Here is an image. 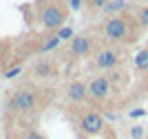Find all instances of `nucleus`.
Masks as SVG:
<instances>
[{
	"instance_id": "obj_1",
	"label": "nucleus",
	"mask_w": 148,
	"mask_h": 139,
	"mask_svg": "<svg viewBox=\"0 0 148 139\" xmlns=\"http://www.w3.org/2000/svg\"><path fill=\"white\" fill-rule=\"evenodd\" d=\"M38 104H40V91H36V88H20L9 97V110L18 113V115L31 113Z\"/></svg>"
},
{
	"instance_id": "obj_2",
	"label": "nucleus",
	"mask_w": 148,
	"mask_h": 139,
	"mask_svg": "<svg viewBox=\"0 0 148 139\" xmlns=\"http://www.w3.org/2000/svg\"><path fill=\"white\" fill-rule=\"evenodd\" d=\"M40 20H42L44 29L49 31H58L62 24L66 22V9L60 2H47L40 9Z\"/></svg>"
},
{
	"instance_id": "obj_3",
	"label": "nucleus",
	"mask_w": 148,
	"mask_h": 139,
	"mask_svg": "<svg viewBox=\"0 0 148 139\" xmlns=\"http://www.w3.org/2000/svg\"><path fill=\"white\" fill-rule=\"evenodd\" d=\"M102 31H104V36L108 38V40H113V42H124V40H128V36H130L128 20L119 18V16L108 18L104 22V27H102Z\"/></svg>"
},
{
	"instance_id": "obj_4",
	"label": "nucleus",
	"mask_w": 148,
	"mask_h": 139,
	"mask_svg": "<svg viewBox=\"0 0 148 139\" xmlns=\"http://www.w3.org/2000/svg\"><path fill=\"white\" fill-rule=\"evenodd\" d=\"M80 128H82V133L88 135V137L99 135L104 130V117L99 113H95V110H88V113H84L80 117Z\"/></svg>"
},
{
	"instance_id": "obj_5",
	"label": "nucleus",
	"mask_w": 148,
	"mask_h": 139,
	"mask_svg": "<svg viewBox=\"0 0 148 139\" xmlns=\"http://www.w3.org/2000/svg\"><path fill=\"white\" fill-rule=\"evenodd\" d=\"M108 93H111V79L104 77V75L93 77L91 82H88V86H86V95H91L93 99H97V102L106 99V97H108Z\"/></svg>"
},
{
	"instance_id": "obj_6",
	"label": "nucleus",
	"mask_w": 148,
	"mask_h": 139,
	"mask_svg": "<svg viewBox=\"0 0 148 139\" xmlns=\"http://www.w3.org/2000/svg\"><path fill=\"white\" fill-rule=\"evenodd\" d=\"M117 64H119V55L113 49H102L95 55V66L102 68V71H115Z\"/></svg>"
},
{
	"instance_id": "obj_7",
	"label": "nucleus",
	"mask_w": 148,
	"mask_h": 139,
	"mask_svg": "<svg viewBox=\"0 0 148 139\" xmlns=\"http://www.w3.org/2000/svg\"><path fill=\"white\" fill-rule=\"evenodd\" d=\"M93 51V40L86 36H73L71 38V53L75 58H84Z\"/></svg>"
},
{
	"instance_id": "obj_8",
	"label": "nucleus",
	"mask_w": 148,
	"mask_h": 139,
	"mask_svg": "<svg viewBox=\"0 0 148 139\" xmlns=\"http://www.w3.org/2000/svg\"><path fill=\"white\" fill-rule=\"evenodd\" d=\"M66 97L71 102H84L86 99V86L82 82H71L66 86Z\"/></svg>"
},
{
	"instance_id": "obj_9",
	"label": "nucleus",
	"mask_w": 148,
	"mask_h": 139,
	"mask_svg": "<svg viewBox=\"0 0 148 139\" xmlns=\"http://www.w3.org/2000/svg\"><path fill=\"white\" fill-rule=\"evenodd\" d=\"M33 77H49V75H53V73H56V66H53V64H51V62H38L36 66H33Z\"/></svg>"
},
{
	"instance_id": "obj_10",
	"label": "nucleus",
	"mask_w": 148,
	"mask_h": 139,
	"mask_svg": "<svg viewBox=\"0 0 148 139\" xmlns=\"http://www.w3.org/2000/svg\"><path fill=\"white\" fill-rule=\"evenodd\" d=\"M60 42H62L60 38L51 33V36H47V38H44V42H42V47H40V51H38V53H49V51H53V49H58V47H60Z\"/></svg>"
},
{
	"instance_id": "obj_11",
	"label": "nucleus",
	"mask_w": 148,
	"mask_h": 139,
	"mask_svg": "<svg viewBox=\"0 0 148 139\" xmlns=\"http://www.w3.org/2000/svg\"><path fill=\"white\" fill-rule=\"evenodd\" d=\"M104 9H106V13H115L117 11H122V9H126V0H108L104 5Z\"/></svg>"
},
{
	"instance_id": "obj_12",
	"label": "nucleus",
	"mask_w": 148,
	"mask_h": 139,
	"mask_svg": "<svg viewBox=\"0 0 148 139\" xmlns=\"http://www.w3.org/2000/svg\"><path fill=\"white\" fill-rule=\"evenodd\" d=\"M135 66L139 71H148V49H142L135 58Z\"/></svg>"
},
{
	"instance_id": "obj_13",
	"label": "nucleus",
	"mask_w": 148,
	"mask_h": 139,
	"mask_svg": "<svg viewBox=\"0 0 148 139\" xmlns=\"http://www.w3.org/2000/svg\"><path fill=\"white\" fill-rule=\"evenodd\" d=\"M56 36L60 38V40H71V38H73V29H69V27H60Z\"/></svg>"
},
{
	"instance_id": "obj_14",
	"label": "nucleus",
	"mask_w": 148,
	"mask_h": 139,
	"mask_svg": "<svg viewBox=\"0 0 148 139\" xmlns=\"http://www.w3.org/2000/svg\"><path fill=\"white\" fill-rule=\"evenodd\" d=\"M137 20L142 27H148V7H142L139 11H137Z\"/></svg>"
},
{
	"instance_id": "obj_15",
	"label": "nucleus",
	"mask_w": 148,
	"mask_h": 139,
	"mask_svg": "<svg viewBox=\"0 0 148 139\" xmlns=\"http://www.w3.org/2000/svg\"><path fill=\"white\" fill-rule=\"evenodd\" d=\"M108 2V0H86V5L91 11H97V9H104V5Z\"/></svg>"
},
{
	"instance_id": "obj_16",
	"label": "nucleus",
	"mask_w": 148,
	"mask_h": 139,
	"mask_svg": "<svg viewBox=\"0 0 148 139\" xmlns=\"http://www.w3.org/2000/svg\"><path fill=\"white\" fill-rule=\"evenodd\" d=\"M22 139H44V137H42L40 133H38V130H29V133H27Z\"/></svg>"
},
{
	"instance_id": "obj_17",
	"label": "nucleus",
	"mask_w": 148,
	"mask_h": 139,
	"mask_svg": "<svg viewBox=\"0 0 148 139\" xmlns=\"http://www.w3.org/2000/svg\"><path fill=\"white\" fill-rule=\"evenodd\" d=\"M142 135H144V130H142L139 126H137V128H133V137H135V139H139Z\"/></svg>"
},
{
	"instance_id": "obj_18",
	"label": "nucleus",
	"mask_w": 148,
	"mask_h": 139,
	"mask_svg": "<svg viewBox=\"0 0 148 139\" xmlns=\"http://www.w3.org/2000/svg\"><path fill=\"white\" fill-rule=\"evenodd\" d=\"M130 117H144V110H142V108L133 110V113H130Z\"/></svg>"
},
{
	"instance_id": "obj_19",
	"label": "nucleus",
	"mask_w": 148,
	"mask_h": 139,
	"mask_svg": "<svg viewBox=\"0 0 148 139\" xmlns=\"http://www.w3.org/2000/svg\"><path fill=\"white\" fill-rule=\"evenodd\" d=\"M82 0H71V9H80Z\"/></svg>"
}]
</instances>
